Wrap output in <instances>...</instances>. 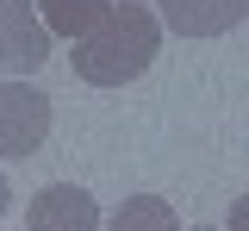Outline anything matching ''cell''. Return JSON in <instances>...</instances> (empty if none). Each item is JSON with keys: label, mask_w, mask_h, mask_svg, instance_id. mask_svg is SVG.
<instances>
[{"label": "cell", "mask_w": 249, "mask_h": 231, "mask_svg": "<svg viewBox=\"0 0 249 231\" xmlns=\"http://www.w3.org/2000/svg\"><path fill=\"white\" fill-rule=\"evenodd\" d=\"M106 231H181V219H175V206L162 194H131V200H119Z\"/></svg>", "instance_id": "7"}, {"label": "cell", "mask_w": 249, "mask_h": 231, "mask_svg": "<svg viewBox=\"0 0 249 231\" xmlns=\"http://www.w3.org/2000/svg\"><path fill=\"white\" fill-rule=\"evenodd\" d=\"M50 63V25L37 0H0V75H37Z\"/></svg>", "instance_id": "3"}, {"label": "cell", "mask_w": 249, "mask_h": 231, "mask_svg": "<svg viewBox=\"0 0 249 231\" xmlns=\"http://www.w3.org/2000/svg\"><path fill=\"white\" fill-rule=\"evenodd\" d=\"M25 225H31V231H100V206H93L88 188H75V181H50V188L31 194Z\"/></svg>", "instance_id": "4"}, {"label": "cell", "mask_w": 249, "mask_h": 231, "mask_svg": "<svg viewBox=\"0 0 249 231\" xmlns=\"http://www.w3.org/2000/svg\"><path fill=\"white\" fill-rule=\"evenodd\" d=\"M50 137V94L31 88L25 75H0V156L25 163Z\"/></svg>", "instance_id": "2"}, {"label": "cell", "mask_w": 249, "mask_h": 231, "mask_svg": "<svg viewBox=\"0 0 249 231\" xmlns=\"http://www.w3.org/2000/svg\"><path fill=\"white\" fill-rule=\"evenodd\" d=\"M112 6H119V0H37V13H44L50 38H75V44H81V38H88Z\"/></svg>", "instance_id": "6"}, {"label": "cell", "mask_w": 249, "mask_h": 231, "mask_svg": "<svg viewBox=\"0 0 249 231\" xmlns=\"http://www.w3.org/2000/svg\"><path fill=\"white\" fill-rule=\"evenodd\" d=\"M156 6L175 38H224L249 19V0H156Z\"/></svg>", "instance_id": "5"}, {"label": "cell", "mask_w": 249, "mask_h": 231, "mask_svg": "<svg viewBox=\"0 0 249 231\" xmlns=\"http://www.w3.org/2000/svg\"><path fill=\"white\" fill-rule=\"evenodd\" d=\"M162 32H168L162 13H150L143 0H119V6L69 50V63H75V75H81L88 88H124V81H137V75L162 57Z\"/></svg>", "instance_id": "1"}, {"label": "cell", "mask_w": 249, "mask_h": 231, "mask_svg": "<svg viewBox=\"0 0 249 231\" xmlns=\"http://www.w3.org/2000/svg\"><path fill=\"white\" fill-rule=\"evenodd\" d=\"M231 231H249V194L237 200V206H231Z\"/></svg>", "instance_id": "8"}, {"label": "cell", "mask_w": 249, "mask_h": 231, "mask_svg": "<svg viewBox=\"0 0 249 231\" xmlns=\"http://www.w3.org/2000/svg\"><path fill=\"white\" fill-rule=\"evenodd\" d=\"M6 200H13V188H6V175H0V219H6Z\"/></svg>", "instance_id": "9"}, {"label": "cell", "mask_w": 249, "mask_h": 231, "mask_svg": "<svg viewBox=\"0 0 249 231\" xmlns=\"http://www.w3.org/2000/svg\"><path fill=\"white\" fill-rule=\"evenodd\" d=\"M193 231H218V225H193Z\"/></svg>", "instance_id": "10"}]
</instances>
